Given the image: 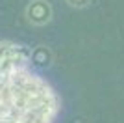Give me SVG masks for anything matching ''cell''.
<instances>
[{"mask_svg":"<svg viewBox=\"0 0 124 123\" xmlns=\"http://www.w3.org/2000/svg\"><path fill=\"white\" fill-rule=\"evenodd\" d=\"M33 63L31 51L22 43L11 39H0V67L6 65H28Z\"/></svg>","mask_w":124,"mask_h":123,"instance_id":"obj_2","label":"cell"},{"mask_svg":"<svg viewBox=\"0 0 124 123\" xmlns=\"http://www.w3.org/2000/svg\"><path fill=\"white\" fill-rule=\"evenodd\" d=\"M70 6H74V8H85V6L91 2V0H67Z\"/></svg>","mask_w":124,"mask_h":123,"instance_id":"obj_5","label":"cell"},{"mask_svg":"<svg viewBox=\"0 0 124 123\" xmlns=\"http://www.w3.org/2000/svg\"><path fill=\"white\" fill-rule=\"evenodd\" d=\"M59 108L56 90L31 63L0 67V123H56Z\"/></svg>","mask_w":124,"mask_h":123,"instance_id":"obj_1","label":"cell"},{"mask_svg":"<svg viewBox=\"0 0 124 123\" xmlns=\"http://www.w3.org/2000/svg\"><path fill=\"white\" fill-rule=\"evenodd\" d=\"M26 20L33 26H45L52 20V6L48 0H30L26 6Z\"/></svg>","mask_w":124,"mask_h":123,"instance_id":"obj_3","label":"cell"},{"mask_svg":"<svg viewBox=\"0 0 124 123\" xmlns=\"http://www.w3.org/2000/svg\"><path fill=\"white\" fill-rule=\"evenodd\" d=\"M31 60L35 62V63H48L50 62V54L45 47H39L35 51H31Z\"/></svg>","mask_w":124,"mask_h":123,"instance_id":"obj_4","label":"cell"}]
</instances>
